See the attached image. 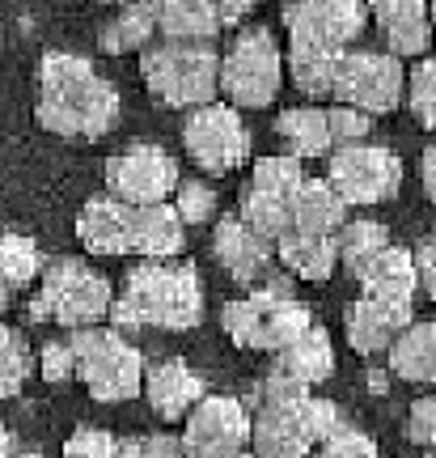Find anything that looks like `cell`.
<instances>
[{"label": "cell", "instance_id": "1", "mask_svg": "<svg viewBox=\"0 0 436 458\" xmlns=\"http://www.w3.org/2000/svg\"><path fill=\"white\" fill-rule=\"evenodd\" d=\"M38 128L51 136H106L119 123V89L77 51H47L38 60Z\"/></svg>", "mask_w": 436, "mask_h": 458}, {"label": "cell", "instance_id": "2", "mask_svg": "<svg viewBox=\"0 0 436 458\" xmlns=\"http://www.w3.org/2000/svg\"><path fill=\"white\" fill-rule=\"evenodd\" d=\"M111 327L140 331H191L204 318V284L191 263H136L123 280V293L111 301Z\"/></svg>", "mask_w": 436, "mask_h": 458}, {"label": "cell", "instance_id": "3", "mask_svg": "<svg viewBox=\"0 0 436 458\" xmlns=\"http://www.w3.org/2000/svg\"><path fill=\"white\" fill-rule=\"evenodd\" d=\"M140 77L157 102L191 114L221 94V51L212 43H153L140 51Z\"/></svg>", "mask_w": 436, "mask_h": 458}, {"label": "cell", "instance_id": "4", "mask_svg": "<svg viewBox=\"0 0 436 458\" xmlns=\"http://www.w3.org/2000/svg\"><path fill=\"white\" fill-rule=\"evenodd\" d=\"M314 327L306 301L289 297L280 284L259 293L233 297L221 306V331L246 352H284L292 340H301Z\"/></svg>", "mask_w": 436, "mask_h": 458}, {"label": "cell", "instance_id": "5", "mask_svg": "<svg viewBox=\"0 0 436 458\" xmlns=\"http://www.w3.org/2000/svg\"><path fill=\"white\" fill-rule=\"evenodd\" d=\"M343 425L331 399L306 394L301 403H263L250 411V458H306Z\"/></svg>", "mask_w": 436, "mask_h": 458}, {"label": "cell", "instance_id": "6", "mask_svg": "<svg viewBox=\"0 0 436 458\" xmlns=\"http://www.w3.org/2000/svg\"><path fill=\"white\" fill-rule=\"evenodd\" d=\"M72 348V365L85 391L97 403H128L145 386V357L140 348L128 344L114 327H85L68 335Z\"/></svg>", "mask_w": 436, "mask_h": 458}, {"label": "cell", "instance_id": "7", "mask_svg": "<svg viewBox=\"0 0 436 458\" xmlns=\"http://www.w3.org/2000/svg\"><path fill=\"white\" fill-rule=\"evenodd\" d=\"M114 289L111 280L94 272L89 263L81 259H55L43 267V284H38V297L30 301V318H51L68 331H85L97 327L106 314H111Z\"/></svg>", "mask_w": 436, "mask_h": 458}, {"label": "cell", "instance_id": "8", "mask_svg": "<svg viewBox=\"0 0 436 458\" xmlns=\"http://www.w3.org/2000/svg\"><path fill=\"white\" fill-rule=\"evenodd\" d=\"M284 85V51L267 26L242 30L221 55V94L233 111H259L272 106Z\"/></svg>", "mask_w": 436, "mask_h": 458}, {"label": "cell", "instance_id": "9", "mask_svg": "<svg viewBox=\"0 0 436 458\" xmlns=\"http://www.w3.org/2000/svg\"><path fill=\"white\" fill-rule=\"evenodd\" d=\"M403 94H407L403 60L369 47L343 51L340 72H335V89H331L335 106H352V111L373 119V114L394 111L403 102Z\"/></svg>", "mask_w": 436, "mask_h": 458}, {"label": "cell", "instance_id": "10", "mask_svg": "<svg viewBox=\"0 0 436 458\" xmlns=\"http://www.w3.org/2000/svg\"><path fill=\"white\" fill-rule=\"evenodd\" d=\"M326 182L335 187V196L348 208L386 204L403 187V162H398L394 148L365 140V145H352V148H335L326 157Z\"/></svg>", "mask_w": 436, "mask_h": 458}, {"label": "cell", "instance_id": "11", "mask_svg": "<svg viewBox=\"0 0 436 458\" xmlns=\"http://www.w3.org/2000/svg\"><path fill=\"white\" fill-rule=\"evenodd\" d=\"M106 196L128 204V208H153V204H170L178 191V162L165 153L162 145H131L123 153H114L106 170Z\"/></svg>", "mask_w": 436, "mask_h": 458}, {"label": "cell", "instance_id": "12", "mask_svg": "<svg viewBox=\"0 0 436 458\" xmlns=\"http://www.w3.org/2000/svg\"><path fill=\"white\" fill-rule=\"evenodd\" d=\"M182 148L191 162L208 174H233L242 162H250V128L229 102H212L187 114L182 123Z\"/></svg>", "mask_w": 436, "mask_h": 458}, {"label": "cell", "instance_id": "13", "mask_svg": "<svg viewBox=\"0 0 436 458\" xmlns=\"http://www.w3.org/2000/svg\"><path fill=\"white\" fill-rule=\"evenodd\" d=\"M178 442L187 458L242 454L250 450V408L238 394H204L187 416V428Z\"/></svg>", "mask_w": 436, "mask_h": 458}, {"label": "cell", "instance_id": "14", "mask_svg": "<svg viewBox=\"0 0 436 458\" xmlns=\"http://www.w3.org/2000/svg\"><path fill=\"white\" fill-rule=\"evenodd\" d=\"M369 21V4L356 0H297L284 4V26H289V43H306V47L323 51H352L365 34Z\"/></svg>", "mask_w": 436, "mask_h": 458}, {"label": "cell", "instance_id": "15", "mask_svg": "<svg viewBox=\"0 0 436 458\" xmlns=\"http://www.w3.org/2000/svg\"><path fill=\"white\" fill-rule=\"evenodd\" d=\"M140 394L148 399V408L162 416L165 425H174V420H187L191 416V408L208 394V386H204V377L195 374L187 360H157V365H145V386H140Z\"/></svg>", "mask_w": 436, "mask_h": 458}, {"label": "cell", "instance_id": "16", "mask_svg": "<svg viewBox=\"0 0 436 458\" xmlns=\"http://www.w3.org/2000/svg\"><path fill=\"white\" fill-rule=\"evenodd\" d=\"M369 17L382 30L386 55H394V60H423L428 55V38H432L428 4H420V0H377V4H369Z\"/></svg>", "mask_w": 436, "mask_h": 458}, {"label": "cell", "instance_id": "17", "mask_svg": "<svg viewBox=\"0 0 436 458\" xmlns=\"http://www.w3.org/2000/svg\"><path fill=\"white\" fill-rule=\"evenodd\" d=\"M77 238L89 255H131L136 250V208L111 196L89 199L77 213Z\"/></svg>", "mask_w": 436, "mask_h": 458}, {"label": "cell", "instance_id": "18", "mask_svg": "<svg viewBox=\"0 0 436 458\" xmlns=\"http://www.w3.org/2000/svg\"><path fill=\"white\" fill-rule=\"evenodd\" d=\"M415 318L407 306H382L373 297H356L352 306L343 310V331H348V344H352L360 357H373V352H390V344L398 340Z\"/></svg>", "mask_w": 436, "mask_h": 458}, {"label": "cell", "instance_id": "19", "mask_svg": "<svg viewBox=\"0 0 436 458\" xmlns=\"http://www.w3.org/2000/svg\"><path fill=\"white\" fill-rule=\"evenodd\" d=\"M212 255L238 284H250V280H259L267 272L275 246L263 242L259 233H250L238 216H221L216 229H212Z\"/></svg>", "mask_w": 436, "mask_h": 458}, {"label": "cell", "instance_id": "20", "mask_svg": "<svg viewBox=\"0 0 436 458\" xmlns=\"http://www.w3.org/2000/svg\"><path fill=\"white\" fill-rule=\"evenodd\" d=\"M356 280H360L365 297L382 301V306H407V310H411V301L420 293V276H415L411 250H407V246H394V242H390Z\"/></svg>", "mask_w": 436, "mask_h": 458}, {"label": "cell", "instance_id": "21", "mask_svg": "<svg viewBox=\"0 0 436 458\" xmlns=\"http://www.w3.org/2000/svg\"><path fill=\"white\" fill-rule=\"evenodd\" d=\"M275 374L292 377L306 391L323 386L326 377L335 374V344H331V335L314 323L301 340H292L284 352H275Z\"/></svg>", "mask_w": 436, "mask_h": 458}, {"label": "cell", "instance_id": "22", "mask_svg": "<svg viewBox=\"0 0 436 458\" xmlns=\"http://www.w3.org/2000/svg\"><path fill=\"white\" fill-rule=\"evenodd\" d=\"M292 229L301 233H318V238H335L343 225H348V204L335 196V187L326 179H306L292 196Z\"/></svg>", "mask_w": 436, "mask_h": 458}, {"label": "cell", "instance_id": "23", "mask_svg": "<svg viewBox=\"0 0 436 458\" xmlns=\"http://www.w3.org/2000/svg\"><path fill=\"white\" fill-rule=\"evenodd\" d=\"M275 259L284 263L292 276L318 284V280L335 276V267H340V246H335V238H318V233L289 229V233L275 242Z\"/></svg>", "mask_w": 436, "mask_h": 458}, {"label": "cell", "instance_id": "24", "mask_svg": "<svg viewBox=\"0 0 436 458\" xmlns=\"http://www.w3.org/2000/svg\"><path fill=\"white\" fill-rule=\"evenodd\" d=\"M187 246V225L178 221L174 204H153V208H136V250L148 263H165L182 255Z\"/></svg>", "mask_w": 436, "mask_h": 458}, {"label": "cell", "instance_id": "25", "mask_svg": "<svg viewBox=\"0 0 436 458\" xmlns=\"http://www.w3.org/2000/svg\"><path fill=\"white\" fill-rule=\"evenodd\" d=\"M157 34H162V43H212L221 34L216 4H208V0H162L157 4Z\"/></svg>", "mask_w": 436, "mask_h": 458}, {"label": "cell", "instance_id": "26", "mask_svg": "<svg viewBox=\"0 0 436 458\" xmlns=\"http://www.w3.org/2000/svg\"><path fill=\"white\" fill-rule=\"evenodd\" d=\"M390 374L411 386L436 382V323H411L390 344Z\"/></svg>", "mask_w": 436, "mask_h": 458}, {"label": "cell", "instance_id": "27", "mask_svg": "<svg viewBox=\"0 0 436 458\" xmlns=\"http://www.w3.org/2000/svg\"><path fill=\"white\" fill-rule=\"evenodd\" d=\"M275 136L292 148L289 157H331V131H326V111L318 106H292L275 119Z\"/></svg>", "mask_w": 436, "mask_h": 458}, {"label": "cell", "instance_id": "28", "mask_svg": "<svg viewBox=\"0 0 436 458\" xmlns=\"http://www.w3.org/2000/svg\"><path fill=\"white\" fill-rule=\"evenodd\" d=\"M157 34V4H123L119 13L102 26L97 43L106 55H128V51H148Z\"/></svg>", "mask_w": 436, "mask_h": 458}, {"label": "cell", "instance_id": "29", "mask_svg": "<svg viewBox=\"0 0 436 458\" xmlns=\"http://www.w3.org/2000/svg\"><path fill=\"white\" fill-rule=\"evenodd\" d=\"M343 51H323V47H306V43H289L284 64L292 72V85L306 94V98H331L335 89V72H340Z\"/></svg>", "mask_w": 436, "mask_h": 458}, {"label": "cell", "instance_id": "30", "mask_svg": "<svg viewBox=\"0 0 436 458\" xmlns=\"http://www.w3.org/2000/svg\"><path fill=\"white\" fill-rule=\"evenodd\" d=\"M233 216H238L250 233H259L263 242H272V246L292 229L289 199L263 196V191H255V187H246V191H242V199H238V213H233Z\"/></svg>", "mask_w": 436, "mask_h": 458}, {"label": "cell", "instance_id": "31", "mask_svg": "<svg viewBox=\"0 0 436 458\" xmlns=\"http://www.w3.org/2000/svg\"><path fill=\"white\" fill-rule=\"evenodd\" d=\"M335 246H340L343 267H348L352 276H360V272L390 246V233L382 221H348V225L335 233Z\"/></svg>", "mask_w": 436, "mask_h": 458}, {"label": "cell", "instance_id": "32", "mask_svg": "<svg viewBox=\"0 0 436 458\" xmlns=\"http://www.w3.org/2000/svg\"><path fill=\"white\" fill-rule=\"evenodd\" d=\"M43 255H38V246L34 238L26 233H0V280L9 284V289H21V284H30L34 276H43Z\"/></svg>", "mask_w": 436, "mask_h": 458}, {"label": "cell", "instance_id": "33", "mask_svg": "<svg viewBox=\"0 0 436 458\" xmlns=\"http://www.w3.org/2000/svg\"><path fill=\"white\" fill-rule=\"evenodd\" d=\"M306 182V170L297 157L289 153H275V157H259V162L250 165V187L263 191V196H275V199H289L297 196V187Z\"/></svg>", "mask_w": 436, "mask_h": 458}, {"label": "cell", "instance_id": "34", "mask_svg": "<svg viewBox=\"0 0 436 458\" xmlns=\"http://www.w3.org/2000/svg\"><path fill=\"white\" fill-rule=\"evenodd\" d=\"M30 369H34V357H30L26 335L0 323V399H13L26 386Z\"/></svg>", "mask_w": 436, "mask_h": 458}, {"label": "cell", "instance_id": "35", "mask_svg": "<svg viewBox=\"0 0 436 458\" xmlns=\"http://www.w3.org/2000/svg\"><path fill=\"white\" fill-rule=\"evenodd\" d=\"M403 102L411 106L420 128H436V55L415 60V68L407 72V94Z\"/></svg>", "mask_w": 436, "mask_h": 458}, {"label": "cell", "instance_id": "36", "mask_svg": "<svg viewBox=\"0 0 436 458\" xmlns=\"http://www.w3.org/2000/svg\"><path fill=\"white\" fill-rule=\"evenodd\" d=\"M170 204H174V213L182 225H204V221L216 216V191H212L204 179H182Z\"/></svg>", "mask_w": 436, "mask_h": 458}, {"label": "cell", "instance_id": "37", "mask_svg": "<svg viewBox=\"0 0 436 458\" xmlns=\"http://www.w3.org/2000/svg\"><path fill=\"white\" fill-rule=\"evenodd\" d=\"M326 131H331V148H352V145H365V140H369L373 119L352 111V106H331V111H326Z\"/></svg>", "mask_w": 436, "mask_h": 458}, {"label": "cell", "instance_id": "38", "mask_svg": "<svg viewBox=\"0 0 436 458\" xmlns=\"http://www.w3.org/2000/svg\"><path fill=\"white\" fill-rule=\"evenodd\" d=\"M318 458H377V442H373L365 428H356L343 420V425L318 445Z\"/></svg>", "mask_w": 436, "mask_h": 458}, {"label": "cell", "instance_id": "39", "mask_svg": "<svg viewBox=\"0 0 436 458\" xmlns=\"http://www.w3.org/2000/svg\"><path fill=\"white\" fill-rule=\"evenodd\" d=\"M114 450H119V437H114V433L94 428V425H81L64 442V454L60 458H114Z\"/></svg>", "mask_w": 436, "mask_h": 458}, {"label": "cell", "instance_id": "40", "mask_svg": "<svg viewBox=\"0 0 436 458\" xmlns=\"http://www.w3.org/2000/svg\"><path fill=\"white\" fill-rule=\"evenodd\" d=\"M407 437L423 445L428 454H436V394H423L407 411Z\"/></svg>", "mask_w": 436, "mask_h": 458}, {"label": "cell", "instance_id": "41", "mask_svg": "<svg viewBox=\"0 0 436 458\" xmlns=\"http://www.w3.org/2000/svg\"><path fill=\"white\" fill-rule=\"evenodd\" d=\"M38 374L47 377V382H68V377H77L68 340H47L43 344V352H38Z\"/></svg>", "mask_w": 436, "mask_h": 458}, {"label": "cell", "instance_id": "42", "mask_svg": "<svg viewBox=\"0 0 436 458\" xmlns=\"http://www.w3.org/2000/svg\"><path fill=\"white\" fill-rule=\"evenodd\" d=\"M411 259H415V276H420V293H428L436 301V233L432 238H423L415 250H411Z\"/></svg>", "mask_w": 436, "mask_h": 458}, {"label": "cell", "instance_id": "43", "mask_svg": "<svg viewBox=\"0 0 436 458\" xmlns=\"http://www.w3.org/2000/svg\"><path fill=\"white\" fill-rule=\"evenodd\" d=\"M145 450H148V458H187L182 454V442L170 437V433H153V437H145Z\"/></svg>", "mask_w": 436, "mask_h": 458}, {"label": "cell", "instance_id": "44", "mask_svg": "<svg viewBox=\"0 0 436 458\" xmlns=\"http://www.w3.org/2000/svg\"><path fill=\"white\" fill-rule=\"evenodd\" d=\"M420 179H423V191H428V199H436V145L423 148V157H420Z\"/></svg>", "mask_w": 436, "mask_h": 458}, {"label": "cell", "instance_id": "45", "mask_svg": "<svg viewBox=\"0 0 436 458\" xmlns=\"http://www.w3.org/2000/svg\"><path fill=\"white\" fill-rule=\"evenodd\" d=\"M246 13H250L246 0H221V4H216V21H221V26H233V21L246 17Z\"/></svg>", "mask_w": 436, "mask_h": 458}, {"label": "cell", "instance_id": "46", "mask_svg": "<svg viewBox=\"0 0 436 458\" xmlns=\"http://www.w3.org/2000/svg\"><path fill=\"white\" fill-rule=\"evenodd\" d=\"M114 458H148L145 437H123V442H119V450H114Z\"/></svg>", "mask_w": 436, "mask_h": 458}, {"label": "cell", "instance_id": "47", "mask_svg": "<svg viewBox=\"0 0 436 458\" xmlns=\"http://www.w3.org/2000/svg\"><path fill=\"white\" fill-rule=\"evenodd\" d=\"M17 454V437L9 433V425H0V458H13Z\"/></svg>", "mask_w": 436, "mask_h": 458}, {"label": "cell", "instance_id": "48", "mask_svg": "<svg viewBox=\"0 0 436 458\" xmlns=\"http://www.w3.org/2000/svg\"><path fill=\"white\" fill-rule=\"evenodd\" d=\"M9 301H13V289H9V284L0 280V310H9Z\"/></svg>", "mask_w": 436, "mask_h": 458}, {"label": "cell", "instance_id": "49", "mask_svg": "<svg viewBox=\"0 0 436 458\" xmlns=\"http://www.w3.org/2000/svg\"><path fill=\"white\" fill-rule=\"evenodd\" d=\"M13 458H47V454H38V450H17Z\"/></svg>", "mask_w": 436, "mask_h": 458}, {"label": "cell", "instance_id": "50", "mask_svg": "<svg viewBox=\"0 0 436 458\" xmlns=\"http://www.w3.org/2000/svg\"><path fill=\"white\" fill-rule=\"evenodd\" d=\"M428 21H432V34H436V4H432V9H428Z\"/></svg>", "mask_w": 436, "mask_h": 458}, {"label": "cell", "instance_id": "51", "mask_svg": "<svg viewBox=\"0 0 436 458\" xmlns=\"http://www.w3.org/2000/svg\"><path fill=\"white\" fill-rule=\"evenodd\" d=\"M221 458H250V450H242V454H221Z\"/></svg>", "mask_w": 436, "mask_h": 458}, {"label": "cell", "instance_id": "52", "mask_svg": "<svg viewBox=\"0 0 436 458\" xmlns=\"http://www.w3.org/2000/svg\"><path fill=\"white\" fill-rule=\"evenodd\" d=\"M423 458H436V454H423Z\"/></svg>", "mask_w": 436, "mask_h": 458}]
</instances>
